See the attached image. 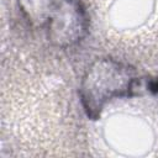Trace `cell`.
<instances>
[{
  "label": "cell",
  "mask_w": 158,
  "mask_h": 158,
  "mask_svg": "<svg viewBox=\"0 0 158 158\" xmlns=\"http://www.w3.org/2000/svg\"><path fill=\"white\" fill-rule=\"evenodd\" d=\"M141 88V80L133 70L111 58L96 60L85 73L80 85V99L91 118L100 116L104 106L115 98L133 95Z\"/></svg>",
  "instance_id": "6da1fadb"
},
{
  "label": "cell",
  "mask_w": 158,
  "mask_h": 158,
  "mask_svg": "<svg viewBox=\"0 0 158 158\" xmlns=\"http://www.w3.org/2000/svg\"><path fill=\"white\" fill-rule=\"evenodd\" d=\"M49 38L60 47L77 43L86 31V17L75 0H68L49 20Z\"/></svg>",
  "instance_id": "7a4b0ae2"
},
{
  "label": "cell",
  "mask_w": 158,
  "mask_h": 158,
  "mask_svg": "<svg viewBox=\"0 0 158 158\" xmlns=\"http://www.w3.org/2000/svg\"><path fill=\"white\" fill-rule=\"evenodd\" d=\"M68 0H20L23 12L33 22L48 25L49 20Z\"/></svg>",
  "instance_id": "3957f363"
}]
</instances>
